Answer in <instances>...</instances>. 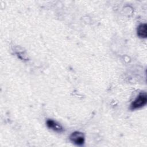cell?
Segmentation results:
<instances>
[{"instance_id":"3957f363","label":"cell","mask_w":147,"mask_h":147,"mask_svg":"<svg viewBox=\"0 0 147 147\" xmlns=\"http://www.w3.org/2000/svg\"><path fill=\"white\" fill-rule=\"evenodd\" d=\"M46 125L49 129L58 133H60L64 130L61 125L52 119H48L46 122Z\"/></svg>"},{"instance_id":"6da1fadb","label":"cell","mask_w":147,"mask_h":147,"mask_svg":"<svg viewBox=\"0 0 147 147\" xmlns=\"http://www.w3.org/2000/svg\"><path fill=\"white\" fill-rule=\"evenodd\" d=\"M147 103V94L146 92H141L131 103L130 109L132 110L140 109L144 107Z\"/></svg>"},{"instance_id":"7a4b0ae2","label":"cell","mask_w":147,"mask_h":147,"mask_svg":"<svg viewBox=\"0 0 147 147\" xmlns=\"http://www.w3.org/2000/svg\"><path fill=\"white\" fill-rule=\"evenodd\" d=\"M69 140L73 144L82 146L84 143V135L82 132L75 131L69 136Z\"/></svg>"},{"instance_id":"277c9868","label":"cell","mask_w":147,"mask_h":147,"mask_svg":"<svg viewBox=\"0 0 147 147\" xmlns=\"http://www.w3.org/2000/svg\"><path fill=\"white\" fill-rule=\"evenodd\" d=\"M137 33L139 37L145 38L147 37V25L146 24H140L137 29Z\"/></svg>"}]
</instances>
